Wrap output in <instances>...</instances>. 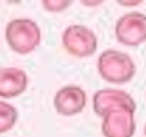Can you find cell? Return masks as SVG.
<instances>
[{
  "label": "cell",
  "instance_id": "cell-1",
  "mask_svg": "<svg viewBox=\"0 0 146 137\" xmlns=\"http://www.w3.org/2000/svg\"><path fill=\"white\" fill-rule=\"evenodd\" d=\"M97 70L100 76L111 83L129 82L136 73V64L127 53L116 49L104 50L97 59Z\"/></svg>",
  "mask_w": 146,
  "mask_h": 137
},
{
  "label": "cell",
  "instance_id": "cell-2",
  "mask_svg": "<svg viewBox=\"0 0 146 137\" xmlns=\"http://www.w3.org/2000/svg\"><path fill=\"white\" fill-rule=\"evenodd\" d=\"M9 47L22 55L33 51L41 42V30L30 18H15L10 21L5 31Z\"/></svg>",
  "mask_w": 146,
  "mask_h": 137
},
{
  "label": "cell",
  "instance_id": "cell-3",
  "mask_svg": "<svg viewBox=\"0 0 146 137\" xmlns=\"http://www.w3.org/2000/svg\"><path fill=\"white\" fill-rule=\"evenodd\" d=\"M62 43L68 54L75 57H88L97 50L98 40L95 32L89 27L73 24L64 30Z\"/></svg>",
  "mask_w": 146,
  "mask_h": 137
},
{
  "label": "cell",
  "instance_id": "cell-4",
  "mask_svg": "<svg viewBox=\"0 0 146 137\" xmlns=\"http://www.w3.org/2000/svg\"><path fill=\"white\" fill-rule=\"evenodd\" d=\"M116 39L130 47H137L146 41V15L130 11L122 15L115 24Z\"/></svg>",
  "mask_w": 146,
  "mask_h": 137
},
{
  "label": "cell",
  "instance_id": "cell-5",
  "mask_svg": "<svg viewBox=\"0 0 146 137\" xmlns=\"http://www.w3.org/2000/svg\"><path fill=\"white\" fill-rule=\"evenodd\" d=\"M135 112L129 107L110 110L102 121L104 137H132L136 131Z\"/></svg>",
  "mask_w": 146,
  "mask_h": 137
},
{
  "label": "cell",
  "instance_id": "cell-6",
  "mask_svg": "<svg viewBox=\"0 0 146 137\" xmlns=\"http://www.w3.org/2000/svg\"><path fill=\"white\" fill-rule=\"evenodd\" d=\"M116 107H129L136 111L133 97L124 90L105 88L96 91L92 97V108L99 116H104L110 110Z\"/></svg>",
  "mask_w": 146,
  "mask_h": 137
},
{
  "label": "cell",
  "instance_id": "cell-7",
  "mask_svg": "<svg viewBox=\"0 0 146 137\" xmlns=\"http://www.w3.org/2000/svg\"><path fill=\"white\" fill-rule=\"evenodd\" d=\"M87 104L86 91L74 84H68L60 88L54 97L55 110L62 115H74L83 111Z\"/></svg>",
  "mask_w": 146,
  "mask_h": 137
},
{
  "label": "cell",
  "instance_id": "cell-8",
  "mask_svg": "<svg viewBox=\"0 0 146 137\" xmlns=\"http://www.w3.org/2000/svg\"><path fill=\"white\" fill-rule=\"evenodd\" d=\"M27 82L24 70L14 66L0 67V97L11 98L21 95L25 91Z\"/></svg>",
  "mask_w": 146,
  "mask_h": 137
},
{
  "label": "cell",
  "instance_id": "cell-9",
  "mask_svg": "<svg viewBox=\"0 0 146 137\" xmlns=\"http://www.w3.org/2000/svg\"><path fill=\"white\" fill-rule=\"evenodd\" d=\"M18 118V113L15 106L11 104L0 100V134L10 130Z\"/></svg>",
  "mask_w": 146,
  "mask_h": 137
},
{
  "label": "cell",
  "instance_id": "cell-10",
  "mask_svg": "<svg viewBox=\"0 0 146 137\" xmlns=\"http://www.w3.org/2000/svg\"><path fill=\"white\" fill-rule=\"evenodd\" d=\"M72 1L70 0H43L42 6L48 11H62L66 9Z\"/></svg>",
  "mask_w": 146,
  "mask_h": 137
},
{
  "label": "cell",
  "instance_id": "cell-11",
  "mask_svg": "<svg viewBox=\"0 0 146 137\" xmlns=\"http://www.w3.org/2000/svg\"><path fill=\"white\" fill-rule=\"evenodd\" d=\"M120 3L123 6H137L141 3V1H120Z\"/></svg>",
  "mask_w": 146,
  "mask_h": 137
},
{
  "label": "cell",
  "instance_id": "cell-12",
  "mask_svg": "<svg viewBox=\"0 0 146 137\" xmlns=\"http://www.w3.org/2000/svg\"><path fill=\"white\" fill-rule=\"evenodd\" d=\"M83 5H87V6H95V5H99V3H102V1H81Z\"/></svg>",
  "mask_w": 146,
  "mask_h": 137
},
{
  "label": "cell",
  "instance_id": "cell-13",
  "mask_svg": "<svg viewBox=\"0 0 146 137\" xmlns=\"http://www.w3.org/2000/svg\"><path fill=\"white\" fill-rule=\"evenodd\" d=\"M145 136H146V124H145Z\"/></svg>",
  "mask_w": 146,
  "mask_h": 137
}]
</instances>
